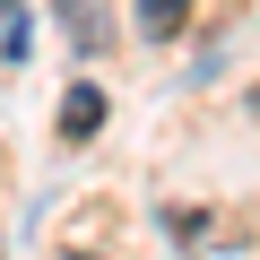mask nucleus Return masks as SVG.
Segmentation results:
<instances>
[{
  "label": "nucleus",
  "mask_w": 260,
  "mask_h": 260,
  "mask_svg": "<svg viewBox=\"0 0 260 260\" xmlns=\"http://www.w3.org/2000/svg\"><path fill=\"white\" fill-rule=\"evenodd\" d=\"M52 18H61V44L87 52V61L113 44V9H104V0H52Z\"/></svg>",
  "instance_id": "1"
},
{
  "label": "nucleus",
  "mask_w": 260,
  "mask_h": 260,
  "mask_svg": "<svg viewBox=\"0 0 260 260\" xmlns=\"http://www.w3.org/2000/svg\"><path fill=\"white\" fill-rule=\"evenodd\" d=\"M95 130H104V87L78 78V87L61 95V139H95Z\"/></svg>",
  "instance_id": "2"
},
{
  "label": "nucleus",
  "mask_w": 260,
  "mask_h": 260,
  "mask_svg": "<svg viewBox=\"0 0 260 260\" xmlns=\"http://www.w3.org/2000/svg\"><path fill=\"white\" fill-rule=\"evenodd\" d=\"M130 18H139V35H148V44H174V35L191 26V0H139Z\"/></svg>",
  "instance_id": "3"
},
{
  "label": "nucleus",
  "mask_w": 260,
  "mask_h": 260,
  "mask_svg": "<svg viewBox=\"0 0 260 260\" xmlns=\"http://www.w3.org/2000/svg\"><path fill=\"white\" fill-rule=\"evenodd\" d=\"M0 52L26 61V0H0Z\"/></svg>",
  "instance_id": "4"
},
{
  "label": "nucleus",
  "mask_w": 260,
  "mask_h": 260,
  "mask_svg": "<svg viewBox=\"0 0 260 260\" xmlns=\"http://www.w3.org/2000/svg\"><path fill=\"white\" fill-rule=\"evenodd\" d=\"M165 225H174V243H200V234H208V217H200V208H191V217H182V208H165Z\"/></svg>",
  "instance_id": "5"
},
{
  "label": "nucleus",
  "mask_w": 260,
  "mask_h": 260,
  "mask_svg": "<svg viewBox=\"0 0 260 260\" xmlns=\"http://www.w3.org/2000/svg\"><path fill=\"white\" fill-rule=\"evenodd\" d=\"M61 260H113V251H95V243H70V251H61Z\"/></svg>",
  "instance_id": "6"
}]
</instances>
